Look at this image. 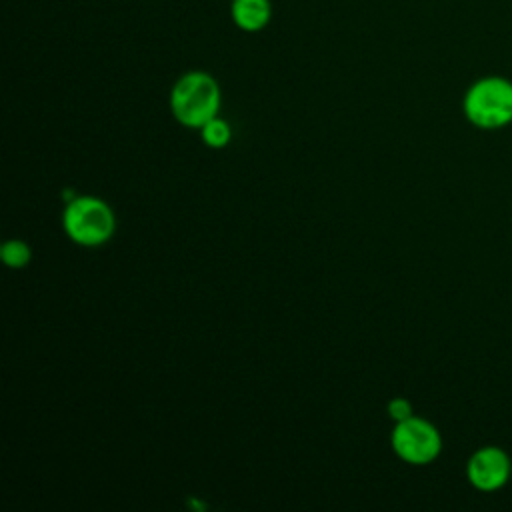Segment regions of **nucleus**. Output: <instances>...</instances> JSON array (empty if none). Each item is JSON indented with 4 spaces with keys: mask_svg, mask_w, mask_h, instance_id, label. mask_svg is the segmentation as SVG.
Returning <instances> with one entry per match:
<instances>
[{
    "mask_svg": "<svg viewBox=\"0 0 512 512\" xmlns=\"http://www.w3.org/2000/svg\"><path fill=\"white\" fill-rule=\"evenodd\" d=\"M232 22L244 32H260L272 18L270 0H232Z\"/></svg>",
    "mask_w": 512,
    "mask_h": 512,
    "instance_id": "6",
    "label": "nucleus"
},
{
    "mask_svg": "<svg viewBox=\"0 0 512 512\" xmlns=\"http://www.w3.org/2000/svg\"><path fill=\"white\" fill-rule=\"evenodd\" d=\"M466 120L480 130H498L512 124V82L504 76H482L464 94Z\"/></svg>",
    "mask_w": 512,
    "mask_h": 512,
    "instance_id": "2",
    "label": "nucleus"
},
{
    "mask_svg": "<svg viewBox=\"0 0 512 512\" xmlns=\"http://www.w3.org/2000/svg\"><path fill=\"white\" fill-rule=\"evenodd\" d=\"M0 258L10 268H24L32 260V250L24 240H8L0 248Z\"/></svg>",
    "mask_w": 512,
    "mask_h": 512,
    "instance_id": "8",
    "label": "nucleus"
},
{
    "mask_svg": "<svg viewBox=\"0 0 512 512\" xmlns=\"http://www.w3.org/2000/svg\"><path fill=\"white\" fill-rule=\"evenodd\" d=\"M512 460L504 448L488 444L480 446L466 462V478L480 492H494L508 484Z\"/></svg>",
    "mask_w": 512,
    "mask_h": 512,
    "instance_id": "5",
    "label": "nucleus"
},
{
    "mask_svg": "<svg viewBox=\"0 0 512 512\" xmlns=\"http://www.w3.org/2000/svg\"><path fill=\"white\" fill-rule=\"evenodd\" d=\"M62 226L74 244L94 248L112 238L116 216L102 198L76 196L64 208Z\"/></svg>",
    "mask_w": 512,
    "mask_h": 512,
    "instance_id": "3",
    "label": "nucleus"
},
{
    "mask_svg": "<svg viewBox=\"0 0 512 512\" xmlns=\"http://www.w3.org/2000/svg\"><path fill=\"white\" fill-rule=\"evenodd\" d=\"M388 410V416L394 420V422H402L410 416H414V410H412V404L406 400V398H392L386 406Z\"/></svg>",
    "mask_w": 512,
    "mask_h": 512,
    "instance_id": "9",
    "label": "nucleus"
},
{
    "mask_svg": "<svg viewBox=\"0 0 512 512\" xmlns=\"http://www.w3.org/2000/svg\"><path fill=\"white\" fill-rule=\"evenodd\" d=\"M390 444L396 456L412 466H426L442 452V436L438 428L420 416L394 422Z\"/></svg>",
    "mask_w": 512,
    "mask_h": 512,
    "instance_id": "4",
    "label": "nucleus"
},
{
    "mask_svg": "<svg viewBox=\"0 0 512 512\" xmlns=\"http://www.w3.org/2000/svg\"><path fill=\"white\" fill-rule=\"evenodd\" d=\"M222 102L220 86L208 72L192 70L182 74L170 90V112L188 128H202L218 116Z\"/></svg>",
    "mask_w": 512,
    "mask_h": 512,
    "instance_id": "1",
    "label": "nucleus"
},
{
    "mask_svg": "<svg viewBox=\"0 0 512 512\" xmlns=\"http://www.w3.org/2000/svg\"><path fill=\"white\" fill-rule=\"evenodd\" d=\"M200 138L208 148H224L232 138V128L220 116H214L200 128Z\"/></svg>",
    "mask_w": 512,
    "mask_h": 512,
    "instance_id": "7",
    "label": "nucleus"
}]
</instances>
